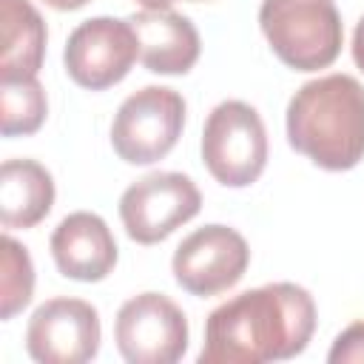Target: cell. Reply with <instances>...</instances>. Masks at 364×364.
<instances>
[{
  "label": "cell",
  "instance_id": "obj_13",
  "mask_svg": "<svg viewBox=\"0 0 364 364\" xmlns=\"http://www.w3.org/2000/svg\"><path fill=\"white\" fill-rule=\"evenodd\" d=\"M54 205V179L34 159H6L0 168V222L3 228H34Z\"/></svg>",
  "mask_w": 364,
  "mask_h": 364
},
{
  "label": "cell",
  "instance_id": "obj_15",
  "mask_svg": "<svg viewBox=\"0 0 364 364\" xmlns=\"http://www.w3.org/2000/svg\"><path fill=\"white\" fill-rule=\"evenodd\" d=\"M46 114H48V102H46V91L37 82V77L3 82V91H0V131H3V136L34 134L46 122Z\"/></svg>",
  "mask_w": 364,
  "mask_h": 364
},
{
  "label": "cell",
  "instance_id": "obj_18",
  "mask_svg": "<svg viewBox=\"0 0 364 364\" xmlns=\"http://www.w3.org/2000/svg\"><path fill=\"white\" fill-rule=\"evenodd\" d=\"M353 60H355V65L364 71V17L358 20V26H355V31H353Z\"/></svg>",
  "mask_w": 364,
  "mask_h": 364
},
{
  "label": "cell",
  "instance_id": "obj_5",
  "mask_svg": "<svg viewBox=\"0 0 364 364\" xmlns=\"http://www.w3.org/2000/svg\"><path fill=\"white\" fill-rule=\"evenodd\" d=\"M185 125V100L165 85L131 94L111 125V145L128 165H151L173 151Z\"/></svg>",
  "mask_w": 364,
  "mask_h": 364
},
{
  "label": "cell",
  "instance_id": "obj_10",
  "mask_svg": "<svg viewBox=\"0 0 364 364\" xmlns=\"http://www.w3.org/2000/svg\"><path fill=\"white\" fill-rule=\"evenodd\" d=\"M26 350L40 364H82L100 350V316L82 299L43 301L26 327Z\"/></svg>",
  "mask_w": 364,
  "mask_h": 364
},
{
  "label": "cell",
  "instance_id": "obj_11",
  "mask_svg": "<svg viewBox=\"0 0 364 364\" xmlns=\"http://www.w3.org/2000/svg\"><path fill=\"white\" fill-rule=\"evenodd\" d=\"M51 256L63 276L77 282H102L117 264V242L102 216L77 210L54 228Z\"/></svg>",
  "mask_w": 364,
  "mask_h": 364
},
{
  "label": "cell",
  "instance_id": "obj_9",
  "mask_svg": "<svg viewBox=\"0 0 364 364\" xmlns=\"http://www.w3.org/2000/svg\"><path fill=\"white\" fill-rule=\"evenodd\" d=\"M250 247L228 225H205L185 236L173 253V279L191 296H219L247 270Z\"/></svg>",
  "mask_w": 364,
  "mask_h": 364
},
{
  "label": "cell",
  "instance_id": "obj_2",
  "mask_svg": "<svg viewBox=\"0 0 364 364\" xmlns=\"http://www.w3.org/2000/svg\"><path fill=\"white\" fill-rule=\"evenodd\" d=\"M287 142L324 171L364 159V85L350 74L304 82L287 105Z\"/></svg>",
  "mask_w": 364,
  "mask_h": 364
},
{
  "label": "cell",
  "instance_id": "obj_16",
  "mask_svg": "<svg viewBox=\"0 0 364 364\" xmlns=\"http://www.w3.org/2000/svg\"><path fill=\"white\" fill-rule=\"evenodd\" d=\"M0 318L9 321L14 313H20L34 293V264L28 250L14 242L11 236H3V256H0Z\"/></svg>",
  "mask_w": 364,
  "mask_h": 364
},
{
  "label": "cell",
  "instance_id": "obj_12",
  "mask_svg": "<svg viewBox=\"0 0 364 364\" xmlns=\"http://www.w3.org/2000/svg\"><path fill=\"white\" fill-rule=\"evenodd\" d=\"M139 37V60L154 74H188L199 60L196 26L171 9H142L128 17Z\"/></svg>",
  "mask_w": 364,
  "mask_h": 364
},
{
  "label": "cell",
  "instance_id": "obj_14",
  "mask_svg": "<svg viewBox=\"0 0 364 364\" xmlns=\"http://www.w3.org/2000/svg\"><path fill=\"white\" fill-rule=\"evenodd\" d=\"M0 82L37 77L46 57V23L28 0H0Z\"/></svg>",
  "mask_w": 364,
  "mask_h": 364
},
{
  "label": "cell",
  "instance_id": "obj_1",
  "mask_svg": "<svg viewBox=\"0 0 364 364\" xmlns=\"http://www.w3.org/2000/svg\"><path fill=\"white\" fill-rule=\"evenodd\" d=\"M316 330L313 296L290 282L245 290L205 321L199 364H264L299 355Z\"/></svg>",
  "mask_w": 364,
  "mask_h": 364
},
{
  "label": "cell",
  "instance_id": "obj_6",
  "mask_svg": "<svg viewBox=\"0 0 364 364\" xmlns=\"http://www.w3.org/2000/svg\"><path fill=\"white\" fill-rule=\"evenodd\" d=\"M202 208V193L191 176L176 171H156L136 179L119 199V219L125 233L139 245L168 239L179 225L193 219Z\"/></svg>",
  "mask_w": 364,
  "mask_h": 364
},
{
  "label": "cell",
  "instance_id": "obj_19",
  "mask_svg": "<svg viewBox=\"0 0 364 364\" xmlns=\"http://www.w3.org/2000/svg\"><path fill=\"white\" fill-rule=\"evenodd\" d=\"M43 3L57 9V11H74V9H82L88 0H43Z\"/></svg>",
  "mask_w": 364,
  "mask_h": 364
},
{
  "label": "cell",
  "instance_id": "obj_8",
  "mask_svg": "<svg viewBox=\"0 0 364 364\" xmlns=\"http://www.w3.org/2000/svg\"><path fill=\"white\" fill-rule=\"evenodd\" d=\"M139 57V37L128 20L91 17L80 23L65 43V71L88 91H105L128 77Z\"/></svg>",
  "mask_w": 364,
  "mask_h": 364
},
{
  "label": "cell",
  "instance_id": "obj_4",
  "mask_svg": "<svg viewBox=\"0 0 364 364\" xmlns=\"http://www.w3.org/2000/svg\"><path fill=\"white\" fill-rule=\"evenodd\" d=\"M202 159L219 185H253L267 165V134L256 108L242 100L219 102L205 119Z\"/></svg>",
  "mask_w": 364,
  "mask_h": 364
},
{
  "label": "cell",
  "instance_id": "obj_3",
  "mask_svg": "<svg viewBox=\"0 0 364 364\" xmlns=\"http://www.w3.org/2000/svg\"><path fill=\"white\" fill-rule=\"evenodd\" d=\"M259 26L287 68L318 71L341 54L344 26L333 0H264Z\"/></svg>",
  "mask_w": 364,
  "mask_h": 364
},
{
  "label": "cell",
  "instance_id": "obj_17",
  "mask_svg": "<svg viewBox=\"0 0 364 364\" xmlns=\"http://www.w3.org/2000/svg\"><path fill=\"white\" fill-rule=\"evenodd\" d=\"M333 364H364V321H353L341 330L327 355Z\"/></svg>",
  "mask_w": 364,
  "mask_h": 364
},
{
  "label": "cell",
  "instance_id": "obj_20",
  "mask_svg": "<svg viewBox=\"0 0 364 364\" xmlns=\"http://www.w3.org/2000/svg\"><path fill=\"white\" fill-rule=\"evenodd\" d=\"M142 9H151V11H156V9H171V3H176V0H136Z\"/></svg>",
  "mask_w": 364,
  "mask_h": 364
},
{
  "label": "cell",
  "instance_id": "obj_7",
  "mask_svg": "<svg viewBox=\"0 0 364 364\" xmlns=\"http://www.w3.org/2000/svg\"><path fill=\"white\" fill-rule=\"evenodd\" d=\"M114 338L128 364H173L188 350V318L168 296L139 293L119 307Z\"/></svg>",
  "mask_w": 364,
  "mask_h": 364
}]
</instances>
